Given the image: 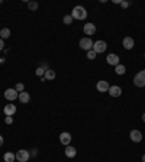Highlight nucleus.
<instances>
[{
    "instance_id": "c85d7f7f",
    "label": "nucleus",
    "mask_w": 145,
    "mask_h": 162,
    "mask_svg": "<svg viewBox=\"0 0 145 162\" xmlns=\"http://www.w3.org/2000/svg\"><path fill=\"white\" fill-rule=\"evenodd\" d=\"M3 142H5V139H3V136H2V135H0V146L3 145Z\"/></svg>"
},
{
    "instance_id": "4be33fe9",
    "label": "nucleus",
    "mask_w": 145,
    "mask_h": 162,
    "mask_svg": "<svg viewBox=\"0 0 145 162\" xmlns=\"http://www.w3.org/2000/svg\"><path fill=\"white\" fill-rule=\"evenodd\" d=\"M15 90H16L17 93H22V91H25L23 84H22V82H17V84H16V87H15Z\"/></svg>"
},
{
    "instance_id": "6ab92c4d",
    "label": "nucleus",
    "mask_w": 145,
    "mask_h": 162,
    "mask_svg": "<svg viewBox=\"0 0 145 162\" xmlns=\"http://www.w3.org/2000/svg\"><path fill=\"white\" fill-rule=\"evenodd\" d=\"M125 71H126V68H125L122 64H119V65H116V67H115V73L118 74V75H123Z\"/></svg>"
},
{
    "instance_id": "f8f14e48",
    "label": "nucleus",
    "mask_w": 145,
    "mask_h": 162,
    "mask_svg": "<svg viewBox=\"0 0 145 162\" xmlns=\"http://www.w3.org/2000/svg\"><path fill=\"white\" fill-rule=\"evenodd\" d=\"M3 112H5V116H13V114L16 113V106L15 104H6L5 106V109H3Z\"/></svg>"
},
{
    "instance_id": "2eb2a0df",
    "label": "nucleus",
    "mask_w": 145,
    "mask_h": 162,
    "mask_svg": "<svg viewBox=\"0 0 145 162\" xmlns=\"http://www.w3.org/2000/svg\"><path fill=\"white\" fill-rule=\"evenodd\" d=\"M134 45H135V42H134V39L132 38H125L123 39V46H125V49H132L134 48Z\"/></svg>"
},
{
    "instance_id": "412c9836",
    "label": "nucleus",
    "mask_w": 145,
    "mask_h": 162,
    "mask_svg": "<svg viewBox=\"0 0 145 162\" xmlns=\"http://www.w3.org/2000/svg\"><path fill=\"white\" fill-rule=\"evenodd\" d=\"M28 8L31 9V10H36V9H38V3H36V2H29V3H28Z\"/></svg>"
},
{
    "instance_id": "7ed1b4c3",
    "label": "nucleus",
    "mask_w": 145,
    "mask_h": 162,
    "mask_svg": "<svg viewBox=\"0 0 145 162\" xmlns=\"http://www.w3.org/2000/svg\"><path fill=\"white\" fill-rule=\"evenodd\" d=\"M134 84H135L137 87H145V70L139 71V73L135 75V78H134Z\"/></svg>"
},
{
    "instance_id": "f3484780",
    "label": "nucleus",
    "mask_w": 145,
    "mask_h": 162,
    "mask_svg": "<svg viewBox=\"0 0 145 162\" xmlns=\"http://www.w3.org/2000/svg\"><path fill=\"white\" fill-rule=\"evenodd\" d=\"M55 71L54 70H45V74H44V78L45 80H54L55 78Z\"/></svg>"
},
{
    "instance_id": "a878e982",
    "label": "nucleus",
    "mask_w": 145,
    "mask_h": 162,
    "mask_svg": "<svg viewBox=\"0 0 145 162\" xmlns=\"http://www.w3.org/2000/svg\"><path fill=\"white\" fill-rule=\"evenodd\" d=\"M5 122H6V124H12V123H13V117H12V116H6Z\"/></svg>"
},
{
    "instance_id": "cd10ccee",
    "label": "nucleus",
    "mask_w": 145,
    "mask_h": 162,
    "mask_svg": "<svg viewBox=\"0 0 145 162\" xmlns=\"http://www.w3.org/2000/svg\"><path fill=\"white\" fill-rule=\"evenodd\" d=\"M121 6H122V8H128V6H129V2H122Z\"/></svg>"
},
{
    "instance_id": "7c9ffc66",
    "label": "nucleus",
    "mask_w": 145,
    "mask_h": 162,
    "mask_svg": "<svg viewBox=\"0 0 145 162\" xmlns=\"http://www.w3.org/2000/svg\"><path fill=\"white\" fill-rule=\"evenodd\" d=\"M142 162H145V155H144V156H142Z\"/></svg>"
},
{
    "instance_id": "39448f33",
    "label": "nucleus",
    "mask_w": 145,
    "mask_h": 162,
    "mask_svg": "<svg viewBox=\"0 0 145 162\" xmlns=\"http://www.w3.org/2000/svg\"><path fill=\"white\" fill-rule=\"evenodd\" d=\"M5 97H6V100H9V101H15V100L19 97V93H17L15 88H8L5 91Z\"/></svg>"
},
{
    "instance_id": "bb28decb",
    "label": "nucleus",
    "mask_w": 145,
    "mask_h": 162,
    "mask_svg": "<svg viewBox=\"0 0 145 162\" xmlns=\"http://www.w3.org/2000/svg\"><path fill=\"white\" fill-rule=\"evenodd\" d=\"M3 48H5V42H3V39L0 38V51H3Z\"/></svg>"
},
{
    "instance_id": "423d86ee",
    "label": "nucleus",
    "mask_w": 145,
    "mask_h": 162,
    "mask_svg": "<svg viewBox=\"0 0 145 162\" xmlns=\"http://www.w3.org/2000/svg\"><path fill=\"white\" fill-rule=\"evenodd\" d=\"M80 48L84 49V51L93 49V40L90 39V38H83V39L80 40Z\"/></svg>"
},
{
    "instance_id": "5701e85b",
    "label": "nucleus",
    "mask_w": 145,
    "mask_h": 162,
    "mask_svg": "<svg viewBox=\"0 0 145 162\" xmlns=\"http://www.w3.org/2000/svg\"><path fill=\"white\" fill-rule=\"evenodd\" d=\"M64 23L65 25H71L72 23V16H71V15H67V16H64Z\"/></svg>"
},
{
    "instance_id": "ddd939ff",
    "label": "nucleus",
    "mask_w": 145,
    "mask_h": 162,
    "mask_svg": "<svg viewBox=\"0 0 145 162\" xmlns=\"http://www.w3.org/2000/svg\"><path fill=\"white\" fill-rule=\"evenodd\" d=\"M83 31H84L86 35H94L96 33V26H94V23H86Z\"/></svg>"
},
{
    "instance_id": "0eeeda50",
    "label": "nucleus",
    "mask_w": 145,
    "mask_h": 162,
    "mask_svg": "<svg viewBox=\"0 0 145 162\" xmlns=\"http://www.w3.org/2000/svg\"><path fill=\"white\" fill-rule=\"evenodd\" d=\"M129 138H131V140H132V142L138 143V142H141V140H142V133H141L139 130L134 129V130H131V133H129Z\"/></svg>"
},
{
    "instance_id": "20e7f679",
    "label": "nucleus",
    "mask_w": 145,
    "mask_h": 162,
    "mask_svg": "<svg viewBox=\"0 0 145 162\" xmlns=\"http://www.w3.org/2000/svg\"><path fill=\"white\" fill-rule=\"evenodd\" d=\"M106 48H107V44H106L105 40H96V42L93 44V51H94L96 54H102V52H105Z\"/></svg>"
},
{
    "instance_id": "9b49d317",
    "label": "nucleus",
    "mask_w": 145,
    "mask_h": 162,
    "mask_svg": "<svg viewBox=\"0 0 145 162\" xmlns=\"http://www.w3.org/2000/svg\"><path fill=\"white\" fill-rule=\"evenodd\" d=\"M106 61H107V64L109 65H119V57L116 55V54H109L107 58H106Z\"/></svg>"
},
{
    "instance_id": "9d476101",
    "label": "nucleus",
    "mask_w": 145,
    "mask_h": 162,
    "mask_svg": "<svg viewBox=\"0 0 145 162\" xmlns=\"http://www.w3.org/2000/svg\"><path fill=\"white\" fill-rule=\"evenodd\" d=\"M107 93H109L112 97H119V96L122 94V88L119 87V86H110Z\"/></svg>"
},
{
    "instance_id": "c756f323",
    "label": "nucleus",
    "mask_w": 145,
    "mask_h": 162,
    "mask_svg": "<svg viewBox=\"0 0 145 162\" xmlns=\"http://www.w3.org/2000/svg\"><path fill=\"white\" fill-rule=\"evenodd\" d=\"M142 120H144V122H145V113H144V114H142Z\"/></svg>"
},
{
    "instance_id": "dca6fc26",
    "label": "nucleus",
    "mask_w": 145,
    "mask_h": 162,
    "mask_svg": "<svg viewBox=\"0 0 145 162\" xmlns=\"http://www.w3.org/2000/svg\"><path fill=\"white\" fill-rule=\"evenodd\" d=\"M76 154H77V151H76L74 146H67V148H65V155H67L68 158H74Z\"/></svg>"
},
{
    "instance_id": "b1692460",
    "label": "nucleus",
    "mask_w": 145,
    "mask_h": 162,
    "mask_svg": "<svg viewBox=\"0 0 145 162\" xmlns=\"http://www.w3.org/2000/svg\"><path fill=\"white\" fill-rule=\"evenodd\" d=\"M87 58H89V59H94V58H96V52H94L93 49L87 51Z\"/></svg>"
},
{
    "instance_id": "393cba45",
    "label": "nucleus",
    "mask_w": 145,
    "mask_h": 162,
    "mask_svg": "<svg viewBox=\"0 0 145 162\" xmlns=\"http://www.w3.org/2000/svg\"><path fill=\"white\" fill-rule=\"evenodd\" d=\"M35 74H36L38 77H41V75H44V74H45V70H42V68H36Z\"/></svg>"
},
{
    "instance_id": "2f4dec72",
    "label": "nucleus",
    "mask_w": 145,
    "mask_h": 162,
    "mask_svg": "<svg viewBox=\"0 0 145 162\" xmlns=\"http://www.w3.org/2000/svg\"><path fill=\"white\" fill-rule=\"evenodd\" d=\"M144 57H145V55H144Z\"/></svg>"
},
{
    "instance_id": "f03ea898",
    "label": "nucleus",
    "mask_w": 145,
    "mask_h": 162,
    "mask_svg": "<svg viewBox=\"0 0 145 162\" xmlns=\"http://www.w3.org/2000/svg\"><path fill=\"white\" fill-rule=\"evenodd\" d=\"M15 156H16V161H19V162H28V159L31 158V154L26 149H19L16 154H15Z\"/></svg>"
},
{
    "instance_id": "1a4fd4ad",
    "label": "nucleus",
    "mask_w": 145,
    "mask_h": 162,
    "mask_svg": "<svg viewBox=\"0 0 145 162\" xmlns=\"http://www.w3.org/2000/svg\"><path fill=\"white\" fill-rule=\"evenodd\" d=\"M60 142H61L63 145L68 146L70 145V142H71V135H70L68 132H63V133L60 135Z\"/></svg>"
},
{
    "instance_id": "6e6552de",
    "label": "nucleus",
    "mask_w": 145,
    "mask_h": 162,
    "mask_svg": "<svg viewBox=\"0 0 145 162\" xmlns=\"http://www.w3.org/2000/svg\"><path fill=\"white\" fill-rule=\"evenodd\" d=\"M109 87H110V86H109V82L105 81V80H100L96 84L97 91H100V93H106V91H109Z\"/></svg>"
},
{
    "instance_id": "aec40b11",
    "label": "nucleus",
    "mask_w": 145,
    "mask_h": 162,
    "mask_svg": "<svg viewBox=\"0 0 145 162\" xmlns=\"http://www.w3.org/2000/svg\"><path fill=\"white\" fill-rule=\"evenodd\" d=\"M15 159H16L15 154H12V152H6L5 154V162H15Z\"/></svg>"
},
{
    "instance_id": "4468645a",
    "label": "nucleus",
    "mask_w": 145,
    "mask_h": 162,
    "mask_svg": "<svg viewBox=\"0 0 145 162\" xmlns=\"http://www.w3.org/2000/svg\"><path fill=\"white\" fill-rule=\"evenodd\" d=\"M19 100H20V103H23V104H26V103H29L31 101V96H29V93L28 91H22V93H19Z\"/></svg>"
},
{
    "instance_id": "a211bd4d",
    "label": "nucleus",
    "mask_w": 145,
    "mask_h": 162,
    "mask_svg": "<svg viewBox=\"0 0 145 162\" xmlns=\"http://www.w3.org/2000/svg\"><path fill=\"white\" fill-rule=\"evenodd\" d=\"M9 36H10V29H8V28H3V29L0 31V38L5 40V39H8Z\"/></svg>"
},
{
    "instance_id": "f257e3e1",
    "label": "nucleus",
    "mask_w": 145,
    "mask_h": 162,
    "mask_svg": "<svg viewBox=\"0 0 145 162\" xmlns=\"http://www.w3.org/2000/svg\"><path fill=\"white\" fill-rule=\"evenodd\" d=\"M72 19H77V20H84L87 17V10L83 8V6H76L71 12Z\"/></svg>"
}]
</instances>
